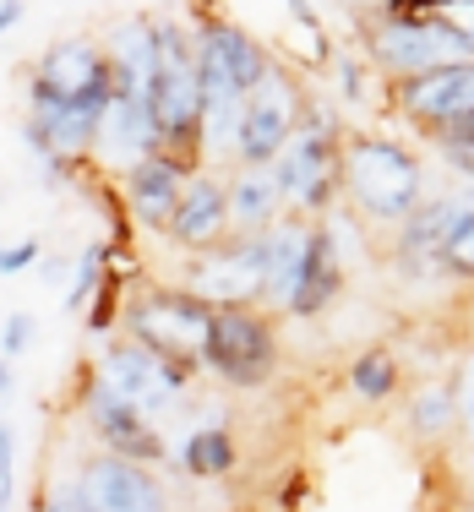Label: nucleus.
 <instances>
[{
    "mask_svg": "<svg viewBox=\"0 0 474 512\" xmlns=\"http://www.w3.org/2000/svg\"><path fill=\"white\" fill-rule=\"evenodd\" d=\"M344 191L355 197L360 213L409 224L420 213V164L409 148L387 137H355L344 148Z\"/></svg>",
    "mask_w": 474,
    "mask_h": 512,
    "instance_id": "1",
    "label": "nucleus"
},
{
    "mask_svg": "<svg viewBox=\"0 0 474 512\" xmlns=\"http://www.w3.org/2000/svg\"><path fill=\"white\" fill-rule=\"evenodd\" d=\"M158 39V77H153V126L158 142H186L202 131V71H197V50L180 28H153Z\"/></svg>",
    "mask_w": 474,
    "mask_h": 512,
    "instance_id": "2",
    "label": "nucleus"
},
{
    "mask_svg": "<svg viewBox=\"0 0 474 512\" xmlns=\"http://www.w3.org/2000/svg\"><path fill=\"white\" fill-rule=\"evenodd\" d=\"M371 50L387 71H398L404 82L431 77L442 66H458V60H474V44L464 28L442 17H393L371 33Z\"/></svg>",
    "mask_w": 474,
    "mask_h": 512,
    "instance_id": "3",
    "label": "nucleus"
},
{
    "mask_svg": "<svg viewBox=\"0 0 474 512\" xmlns=\"http://www.w3.org/2000/svg\"><path fill=\"white\" fill-rule=\"evenodd\" d=\"M273 175H278L284 202L306 207V213L327 207L333 191H338V180H344V148H338V131L327 126V120H300V131L289 137V148L278 153Z\"/></svg>",
    "mask_w": 474,
    "mask_h": 512,
    "instance_id": "4",
    "label": "nucleus"
},
{
    "mask_svg": "<svg viewBox=\"0 0 474 512\" xmlns=\"http://www.w3.org/2000/svg\"><path fill=\"white\" fill-rule=\"evenodd\" d=\"M115 99V66L99 44L88 39H60L39 60L33 77V104H71V109H109Z\"/></svg>",
    "mask_w": 474,
    "mask_h": 512,
    "instance_id": "5",
    "label": "nucleus"
},
{
    "mask_svg": "<svg viewBox=\"0 0 474 512\" xmlns=\"http://www.w3.org/2000/svg\"><path fill=\"white\" fill-rule=\"evenodd\" d=\"M213 311H251V300L267 295V246L262 235H246L224 251H202L191 262V289Z\"/></svg>",
    "mask_w": 474,
    "mask_h": 512,
    "instance_id": "6",
    "label": "nucleus"
},
{
    "mask_svg": "<svg viewBox=\"0 0 474 512\" xmlns=\"http://www.w3.org/2000/svg\"><path fill=\"white\" fill-rule=\"evenodd\" d=\"M131 333L142 349L191 365L208 355V333H213V306H202L197 295H148L131 311Z\"/></svg>",
    "mask_w": 474,
    "mask_h": 512,
    "instance_id": "7",
    "label": "nucleus"
},
{
    "mask_svg": "<svg viewBox=\"0 0 474 512\" xmlns=\"http://www.w3.org/2000/svg\"><path fill=\"white\" fill-rule=\"evenodd\" d=\"M186 387V365L153 355L142 344H115L99 365V393H109L115 404L137 409V414H158L169 409Z\"/></svg>",
    "mask_w": 474,
    "mask_h": 512,
    "instance_id": "8",
    "label": "nucleus"
},
{
    "mask_svg": "<svg viewBox=\"0 0 474 512\" xmlns=\"http://www.w3.org/2000/svg\"><path fill=\"white\" fill-rule=\"evenodd\" d=\"M300 131V93L284 71H267L246 99V120H240L235 153L246 158V169H273L278 153L289 148V137Z\"/></svg>",
    "mask_w": 474,
    "mask_h": 512,
    "instance_id": "9",
    "label": "nucleus"
},
{
    "mask_svg": "<svg viewBox=\"0 0 474 512\" xmlns=\"http://www.w3.org/2000/svg\"><path fill=\"white\" fill-rule=\"evenodd\" d=\"M202 360H208L224 382L257 387V382H267V371H273V360H278L273 327H267L257 311H213V333H208V355Z\"/></svg>",
    "mask_w": 474,
    "mask_h": 512,
    "instance_id": "10",
    "label": "nucleus"
},
{
    "mask_svg": "<svg viewBox=\"0 0 474 512\" xmlns=\"http://www.w3.org/2000/svg\"><path fill=\"white\" fill-rule=\"evenodd\" d=\"M398 99H404V109L420 126L469 131L474 126V60H458V66H442V71H431V77L404 82Z\"/></svg>",
    "mask_w": 474,
    "mask_h": 512,
    "instance_id": "11",
    "label": "nucleus"
},
{
    "mask_svg": "<svg viewBox=\"0 0 474 512\" xmlns=\"http://www.w3.org/2000/svg\"><path fill=\"white\" fill-rule=\"evenodd\" d=\"M77 491L93 512H169L164 485L142 463H126V458H93L77 474Z\"/></svg>",
    "mask_w": 474,
    "mask_h": 512,
    "instance_id": "12",
    "label": "nucleus"
},
{
    "mask_svg": "<svg viewBox=\"0 0 474 512\" xmlns=\"http://www.w3.org/2000/svg\"><path fill=\"white\" fill-rule=\"evenodd\" d=\"M126 197H131V213H137L148 229H169L175 224L180 197H186V175H180L175 158L153 153V158H142V164L126 175Z\"/></svg>",
    "mask_w": 474,
    "mask_h": 512,
    "instance_id": "13",
    "label": "nucleus"
},
{
    "mask_svg": "<svg viewBox=\"0 0 474 512\" xmlns=\"http://www.w3.org/2000/svg\"><path fill=\"white\" fill-rule=\"evenodd\" d=\"M267 246V300H278V306L289 311V300L300 295V278H306V262H311V246H316V229L306 224H273L262 235Z\"/></svg>",
    "mask_w": 474,
    "mask_h": 512,
    "instance_id": "14",
    "label": "nucleus"
},
{
    "mask_svg": "<svg viewBox=\"0 0 474 512\" xmlns=\"http://www.w3.org/2000/svg\"><path fill=\"white\" fill-rule=\"evenodd\" d=\"M224 229H229V191L208 175L186 180V197H180V207H175L169 235H175L180 246H213Z\"/></svg>",
    "mask_w": 474,
    "mask_h": 512,
    "instance_id": "15",
    "label": "nucleus"
},
{
    "mask_svg": "<svg viewBox=\"0 0 474 512\" xmlns=\"http://www.w3.org/2000/svg\"><path fill=\"white\" fill-rule=\"evenodd\" d=\"M93 425H99V436L109 442V458L142 463V458H158V453H164V442H158V431L148 425V414L115 404L109 393H93Z\"/></svg>",
    "mask_w": 474,
    "mask_h": 512,
    "instance_id": "16",
    "label": "nucleus"
},
{
    "mask_svg": "<svg viewBox=\"0 0 474 512\" xmlns=\"http://www.w3.org/2000/svg\"><path fill=\"white\" fill-rule=\"evenodd\" d=\"M99 142H104L115 158H131V169H137L142 158H153V148H158L153 109L137 104V99H126V93H115V99H109V109H104Z\"/></svg>",
    "mask_w": 474,
    "mask_h": 512,
    "instance_id": "17",
    "label": "nucleus"
},
{
    "mask_svg": "<svg viewBox=\"0 0 474 512\" xmlns=\"http://www.w3.org/2000/svg\"><path fill=\"white\" fill-rule=\"evenodd\" d=\"M229 191V224L251 229V235H267V229L278 224V202H284V191H278V175L273 169H240L235 186Z\"/></svg>",
    "mask_w": 474,
    "mask_h": 512,
    "instance_id": "18",
    "label": "nucleus"
},
{
    "mask_svg": "<svg viewBox=\"0 0 474 512\" xmlns=\"http://www.w3.org/2000/svg\"><path fill=\"white\" fill-rule=\"evenodd\" d=\"M338 284H344V267H338L333 235H327V229H316V246H311L306 278H300V295L289 300V311H295V316H316L322 306H333Z\"/></svg>",
    "mask_w": 474,
    "mask_h": 512,
    "instance_id": "19",
    "label": "nucleus"
},
{
    "mask_svg": "<svg viewBox=\"0 0 474 512\" xmlns=\"http://www.w3.org/2000/svg\"><path fill=\"white\" fill-rule=\"evenodd\" d=\"M349 387H355V398H366V404H382V398L398 387V360L387 355V349L360 355L355 365H349Z\"/></svg>",
    "mask_w": 474,
    "mask_h": 512,
    "instance_id": "20",
    "label": "nucleus"
},
{
    "mask_svg": "<svg viewBox=\"0 0 474 512\" xmlns=\"http://www.w3.org/2000/svg\"><path fill=\"white\" fill-rule=\"evenodd\" d=\"M436 267L458 278H474V202H458V218L447 229L442 251H436Z\"/></svg>",
    "mask_w": 474,
    "mask_h": 512,
    "instance_id": "21",
    "label": "nucleus"
},
{
    "mask_svg": "<svg viewBox=\"0 0 474 512\" xmlns=\"http://www.w3.org/2000/svg\"><path fill=\"white\" fill-rule=\"evenodd\" d=\"M180 458H186V469H191V474H229V469H235V442H229V436L218 431V425H208V431L191 436Z\"/></svg>",
    "mask_w": 474,
    "mask_h": 512,
    "instance_id": "22",
    "label": "nucleus"
},
{
    "mask_svg": "<svg viewBox=\"0 0 474 512\" xmlns=\"http://www.w3.org/2000/svg\"><path fill=\"white\" fill-rule=\"evenodd\" d=\"M453 420H458L453 387H425V393L415 398V425H420V431H447Z\"/></svg>",
    "mask_w": 474,
    "mask_h": 512,
    "instance_id": "23",
    "label": "nucleus"
},
{
    "mask_svg": "<svg viewBox=\"0 0 474 512\" xmlns=\"http://www.w3.org/2000/svg\"><path fill=\"white\" fill-rule=\"evenodd\" d=\"M453 398H458V420H464V431L474 436V355L458 365V382H453Z\"/></svg>",
    "mask_w": 474,
    "mask_h": 512,
    "instance_id": "24",
    "label": "nucleus"
},
{
    "mask_svg": "<svg viewBox=\"0 0 474 512\" xmlns=\"http://www.w3.org/2000/svg\"><path fill=\"white\" fill-rule=\"evenodd\" d=\"M11 453H17V436H11V425H0V507H11V491H17Z\"/></svg>",
    "mask_w": 474,
    "mask_h": 512,
    "instance_id": "25",
    "label": "nucleus"
},
{
    "mask_svg": "<svg viewBox=\"0 0 474 512\" xmlns=\"http://www.w3.org/2000/svg\"><path fill=\"white\" fill-rule=\"evenodd\" d=\"M28 338H33V316H28V311L6 316V338H0V349H6V360H11V355H22V349H28Z\"/></svg>",
    "mask_w": 474,
    "mask_h": 512,
    "instance_id": "26",
    "label": "nucleus"
},
{
    "mask_svg": "<svg viewBox=\"0 0 474 512\" xmlns=\"http://www.w3.org/2000/svg\"><path fill=\"white\" fill-rule=\"evenodd\" d=\"M93 267H99V251H88V256H82V267H77V284H71V295H66V306H71V311H82V300L93 295Z\"/></svg>",
    "mask_w": 474,
    "mask_h": 512,
    "instance_id": "27",
    "label": "nucleus"
},
{
    "mask_svg": "<svg viewBox=\"0 0 474 512\" xmlns=\"http://www.w3.org/2000/svg\"><path fill=\"white\" fill-rule=\"evenodd\" d=\"M33 262H39V240H17L11 251H0V273H22Z\"/></svg>",
    "mask_w": 474,
    "mask_h": 512,
    "instance_id": "28",
    "label": "nucleus"
},
{
    "mask_svg": "<svg viewBox=\"0 0 474 512\" xmlns=\"http://www.w3.org/2000/svg\"><path fill=\"white\" fill-rule=\"evenodd\" d=\"M447 153H453V164L474 175V126L469 131H447Z\"/></svg>",
    "mask_w": 474,
    "mask_h": 512,
    "instance_id": "29",
    "label": "nucleus"
},
{
    "mask_svg": "<svg viewBox=\"0 0 474 512\" xmlns=\"http://www.w3.org/2000/svg\"><path fill=\"white\" fill-rule=\"evenodd\" d=\"M44 512H93V507L82 502V491H77V485H66V491H55L50 502H44Z\"/></svg>",
    "mask_w": 474,
    "mask_h": 512,
    "instance_id": "30",
    "label": "nucleus"
},
{
    "mask_svg": "<svg viewBox=\"0 0 474 512\" xmlns=\"http://www.w3.org/2000/svg\"><path fill=\"white\" fill-rule=\"evenodd\" d=\"M17 17H22V6H0V33H6L11 22H17Z\"/></svg>",
    "mask_w": 474,
    "mask_h": 512,
    "instance_id": "31",
    "label": "nucleus"
},
{
    "mask_svg": "<svg viewBox=\"0 0 474 512\" xmlns=\"http://www.w3.org/2000/svg\"><path fill=\"white\" fill-rule=\"evenodd\" d=\"M6 393H11V365L0 360V398H6Z\"/></svg>",
    "mask_w": 474,
    "mask_h": 512,
    "instance_id": "32",
    "label": "nucleus"
},
{
    "mask_svg": "<svg viewBox=\"0 0 474 512\" xmlns=\"http://www.w3.org/2000/svg\"><path fill=\"white\" fill-rule=\"evenodd\" d=\"M469 44H474V33H469Z\"/></svg>",
    "mask_w": 474,
    "mask_h": 512,
    "instance_id": "33",
    "label": "nucleus"
}]
</instances>
